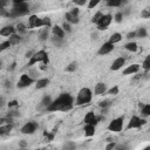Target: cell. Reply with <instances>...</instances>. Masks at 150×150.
Wrapping results in <instances>:
<instances>
[{"label": "cell", "instance_id": "59", "mask_svg": "<svg viewBox=\"0 0 150 150\" xmlns=\"http://www.w3.org/2000/svg\"><path fill=\"white\" fill-rule=\"evenodd\" d=\"M147 9H148V11H149V13H150V7H148V8H147Z\"/></svg>", "mask_w": 150, "mask_h": 150}, {"label": "cell", "instance_id": "32", "mask_svg": "<svg viewBox=\"0 0 150 150\" xmlns=\"http://www.w3.org/2000/svg\"><path fill=\"white\" fill-rule=\"evenodd\" d=\"M136 35H137V38H145L147 36V29L145 28H140L136 32Z\"/></svg>", "mask_w": 150, "mask_h": 150}, {"label": "cell", "instance_id": "25", "mask_svg": "<svg viewBox=\"0 0 150 150\" xmlns=\"http://www.w3.org/2000/svg\"><path fill=\"white\" fill-rule=\"evenodd\" d=\"M65 18L67 19V21H69V22H72V23H78V22H79V18H78V17H74L73 14H70V12L66 13Z\"/></svg>", "mask_w": 150, "mask_h": 150}, {"label": "cell", "instance_id": "3", "mask_svg": "<svg viewBox=\"0 0 150 150\" xmlns=\"http://www.w3.org/2000/svg\"><path fill=\"white\" fill-rule=\"evenodd\" d=\"M38 62H44V65H48L49 64V59H48V53L46 51H39V52H36L34 53V55L29 59L28 61V64L27 66H33L35 64H38Z\"/></svg>", "mask_w": 150, "mask_h": 150}, {"label": "cell", "instance_id": "52", "mask_svg": "<svg viewBox=\"0 0 150 150\" xmlns=\"http://www.w3.org/2000/svg\"><path fill=\"white\" fill-rule=\"evenodd\" d=\"M19 145H20L21 148H25V147L27 145V143H26V141H23V140H22V141H20V142H19Z\"/></svg>", "mask_w": 150, "mask_h": 150}, {"label": "cell", "instance_id": "5", "mask_svg": "<svg viewBox=\"0 0 150 150\" xmlns=\"http://www.w3.org/2000/svg\"><path fill=\"white\" fill-rule=\"evenodd\" d=\"M123 121H124L123 116L112 120L108 126V130L112 131V133H120L122 130V128H123Z\"/></svg>", "mask_w": 150, "mask_h": 150}, {"label": "cell", "instance_id": "27", "mask_svg": "<svg viewBox=\"0 0 150 150\" xmlns=\"http://www.w3.org/2000/svg\"><path fill=\"white\" fill-rule=\"evenodd\" d=\"M121 5H122L121 0H109L107 3V6H109V7H120Z\"/></svg>", "mask_w": 150, "mask_h": 150}, {"label": "cell", "instance_id": "17", "mask_svg": "<svg viewBox=\"0 0 150 150\" xmlns=\"http://www.w3.org/2000/svg\"><path fill=\"white\" fill-rule=\"evenodd\" d=\"M9 44L11 46H15V45H19L21 42V36L19 34H13V35H11L9 36Z\"/></svg>", "mask_w": 150, "mask_h": 150}, {"label": "cell", "instance_id": "47", "mask_svg": "<svg viewBox=\"0 0 150 150\" xmlns=\"http://www.w3.org/2000/svg\"><path fill=\"white\" fill-rule=\"evenodd\" d=\"M18 115H19L18 111H9L8 114H7V116H8V117H12V119H13L14 116H18Z\"/></svg>", "mask_w": 150, "mask_h": 150}, {"label": "cell", "instance_id": "13", "mask_svg": "<svg viewBox=\"0 0 150 150\" xmlns=\"http://www.w3.org/2000/svg\"><path fill=\"white\" fill-rule=\"evenodd\" d=\"M15 28L13 26H5L4 28H1V31H0V35H3V36H11V35H13L15 34Z\"/></svg>", "mask_w": 150, "mask_h": 150}, {"label": "cell", "instance_id": "20", "mask_svg": "<svg viewBox=\"0 0 150 150\" xmlns=\"http://www.w3.org/2000/svg\"><path fill=\"white\" fill-rule=\"evenodd\" d=\"M38 20H39V17H38V15H35V14L31 15V17L28 18V27H29V28H35Z\"/></svg>", "mask_w": 150, "mask_h": 150}, {"label": "cell", "instance_id": "7", "mask_svg": "<svg viewBox=\"0 0 150 150\" xmlns=\"http://www.w3.org/2000/svg\"><path fill=\"white\" fill-rule=\"evenodd\" d=\"M147 122L144 120H141L139 116H133L128 123V126H127V129L130 130V129H134V128H141L143 124H145Z\"/></svg>", "mask_w": 150, "mask_h": 150}, {"label": "cell", "instance_id": "1", "mask_svg": "<svg viewBox=\"0 0 150 150\" xmlns=\"http://www.w3.org/2000/svg\"><path fill=\"white\" fill-rule=\"evenodd\" d=\"M73 103H74L73 96L68 93H62L56 100H54L51 103V106L48 107L47 110L48 111H56V110L67 111L73 108Z\"/></svg>", "mask_w": 150, "mask_h": 150}, {"label": "cell", "instance_id": "58", "mask_svg": "<svg viewBox=\"0 0 150 150\" xmlns=\"http://www.w3.org/2000/svg\"><path fill=\"white\" fill-rule=\"evenodd\" d=\"M143 150H150V145H148V147H145Z\"/></svg>", "mask_w": 150, "mask_h": 150}, {"label": "cell", "instance_id": "34", "mask_svg": "<svg viewBox=\"0 0 150 150\" xmlns=\"http://www.w3.org/2000/svg\"><path fill=\"white\" fill-rule=\"evenodd\" d=\"M15 29L19 32V33H26V26H25L23 23H18Z\"/></svg>", "mask_w": 150, "mask_h": 150}, {"label": "cell", "instance_id": "26", "mask_svg": "<svg viewBox=\"0 0 150 150\" xmlns=\"http://www.w3.org/2000/svg\"><path fill=\"white\" fill-rule=\"evenodd\" d=\"M140 107H142V115L150 116V104H140Z\"/></svg>", "mask_w": 150, "mask_h": 150}, {"label": "cell", "instance_id": "56", "mask_svg": "<svg viewBox=\"0 0 150 150\" xmlns=\"http://www.w3.org/2000/svg\"><path fill=\"white\" fill-rule=\"evenodd\" d=\"M92 38H93V39H95V40H96V39H97V34L93 33V34H92Z\"/></svg>", "mask_w": 150, "mask_h": 150}, {"label": "cell", "instance_id": "48", "mask_svg": "<svg viewBox=\"0 0 150 150\" xmlns=\"http://www.w3.org/2000/svg\"><path fill=\"white\" fill-rule=\"evenodd\" d=\"M42 26H44V20L39 18V20H38V22H36V27L35 28H39V27H42Z\"/></svg>", "mask_w": 150, "mask_h": 150}, {"label": "cell", "instance_id": "33", "mask_svg": "<svg viewBox=\"0 0 150 150\" xmlns=\"http://www.w3.org/2000/svg\"><path fill=\"white\" fill-rule=\"evenodd\" d=\"M119 92H120L119 86H114L112 88H110V89H109L108 94H109V95H117V94H119Z\"/></svg>", "mask_w": 150, "mask_h": 150}, {"label": "cell", "instance_id": "37", "mask_svg": "<svg viewBox=\"0 0 150 150\" xmlns=\"http://www.w3.org/2000/svg\"><path fill=\"white\" fill-rule=\"evenodd\" d=\"M98 0H90L89 1V4H88V9H93L95 6H97L98 5Z\"/></svg>", "mask_w": 150, "mask_h": 150}, {"label": "cell", "instance_id": "40", "mask_svg": "<svg viewBox=\"0 0 150 150\" xmlns=\"http://www.w3.org/2000/svg\"><path fill=\"white\" fill-rule=\"evenodd\" d=\"M52 41H53V44H54V45L60 46V44H61L62 39H61V38H58V36H53V38H52Z\"/></svg>", "mask_w": 150, "mask_h": 150}, {"label": "cell", "instance_id": "45", "mask_svg": "<svg viewBox=\"0 0 150 150\" xmlns=\"http://www.w3.org/2000/svg\"><path fill=\"white\" fill-rule=\"evenodd\" d=\"M18 104H19V102L17 101V100H13V101H9V102H8V107H9V108H12V107H17Z\"/></svg>", "mask_w": 150, "mask_h": 150}, {"label": "cell", "instance_id": "19", "mask_svg": "<svg viewBox=\"0 0 150 150\" xmlns=\"http://www.w3.org/2000/svg\"><path fill=\"white\" fill-rule=\"evenodd\" d=\"M53 34H54V36H58V38H61L62 39V38L65 36V31L60 26H54L53 27Z\"/></svg>", "mask_w": 150, "mask_h": 150}, {"label": "cell", "instance_id": "16", "mask_svg": "<svg viewBox=\"0 0 150 150\" xmlns=\"http://www.w3.org/2000/svg\"><path fill=\"white\" fill-rule=\"evenodd\" d=\"M122 40V35L120 34V33H114V34H111V36L109 38V44H111V45H115V44H117V42H120Z\"/></svg>", "mask_w": 150, "mask_h": 150}, {"label": "cell", "instance_id": "50", "mask_svg": "<svg viewBox=\"0 0 150 150\" xmlns=\"http://www.w3.org/2000/svg\"><path fill=\"white\" fill-rule=\"evenodd\" d=\"M15 66H17V62H13V64L11 65V67H8V70H9V72H12V70H14Z\"/></svg>", "mask_w": 150, "mask_h": 150}, {"label": "cell", "instance_id": "35", "mask_svg": "<svg viewBox=\"0 0 150 150\" xmlns=\"http://www.w3.org/2000/svg\"><path fill=\"white\" fill-rule=\"evenodd\" d=\"M11 47V44H9V41L7 40V41H4V42H1V45H0V51H5V49H7V48H9Z\"/></svg>", "mask_w": 150, "mask_h": 150}, {"label": "cell", "instance_id": "31", "mask_svg": "<svg viewBox=\"0 0 150 150\" xmlns=\"http://www.w3.org/2000/svg\"><path fill=\"white\" fill-rule=\"evenodd\" d=\"M39 38H40V40H41V41L47 40V38H48V28H47V27H46V28H44V29L40 32Z\"/></svg>", "mask_w": 150, "mask_h": 150}, {"label": "cell", "instance_id": "41", "mask_svg": "<svg viewBox=\"0 0 150 150\" xmlns=\"http://www.w3.org/2000/svg\"><path fill=\"white\" fill-rule=\"evenodd\" d=\"M115 147H116V143H115V142H110V143H108V145L106 147V150H114Z\"/></svg>", "mask_w": 150, "mask_h": 150}, {"label": "cell", "instance_id": "49", "mask_svg": "<svg viewBox=\"0 0 150 150\" xmlns=\"http://www.w3.org/2000/svg\"><path fill=\"white\" fill-rule=\"evenodd\" d=\"M135 36H137V35H136V32H130V33H128V35H127V39H133V38H135Z\"/></svg>", "mask_w": 150, "mask_h": 150}, {"label": "cell", "instance_id": "23", "mask_svg": "<svg viewBox=\"0 0 150 150\" xmlns=\"http://www.w3.org/2000/svg\"><path fill=\"white\" fill-rule=\"evenodd\" d=\"M51 103H52V101H51V97H49V96H45L44 98H42V101H41V104H40V109L41 108H44V109H48V107L49 106H51Z\"/></svg>", "mask_w": 150, "mask_h": 150}, {"label": "cell", "instance_id": "29", "mask_svg": "<svg viewBox=\"0 0 150 150\" xmlns=\"http://www.w3.org/2000/svg\"><path fill=\"white\" fill-rule=\"evenodd\" d=\"M142 68L144 70H150V54L145 58V60L143 61V65H142Z\"/></svg>", "mask_w": 150, "mask_h": 150}, {"label": "cell", "instance_id": "8", "mask_svg": "<svg viewBox=\"0 0 150 150\" xmlns=\"http://www.w3.org/2000/svg\"><path fill=\"white\" fill-rule=\"evenodd\" d=\"M34 80L29 76L28 74H22L20 76V80L18 82V88H25V87H29L31 84H33Z\"/></svg>", "mask_w": 150, "mask_h": 150}, {"label": "cell", "instance_id": "11", "mask_svg": "<svg viewBox=\"0 0 150 150\" xmlns=\"http://www.w3.org/2000/svg\"><path fill=\"white\" fill-rule=\"evenodd\" d=\"M124 62H126V59H124V58H117V59L111 64V66H110V70L116 72V70L121 69L122 66H124Z\"/></svg>", "mask_w": 150, "mask_h": 150}, {"label": "cell", "instance_id": "24", "mask_svg": "<svg viewBox=\"0 0 150 150\" xmlns=\"http://www.w3.org/2000/svg\"><path fill=\"white\" fill-rule=\"evenodd\" d=\"M124 47H126V49L129 52H137V49H139V46H137L136 42H128Z\"/></svg>", "mask_w": 150, "mask_h": 150}, {"label": "cell", "instance_id": "43", "mask_svg": "<svg viewBox=\"0 0 150 150\" xmlns=\"http://www.w3.org/2000/svg\"><path fill=\"white\" fill-rule=\"evenodd\" d=\"M141 17H143V18H150L149 11H148V9H143V11H142V13H141Z\"/></svg>", "mask_w": 150, "mask_h": 150}, {"label": "cell", "instance_id": "57", "mask_svg": "<svg viewBox=\"0 0 150 150\" xmlns=\"http://www.w3.org/2000/svg\"><path fill=\"white\" fill-rule=\"evenodd\" d=\"M8 86H11V82H9V81H6V87H8Z\"/></svg>", "mask_w": 150, "mask_h": 150}, {"label": "cell", "instance_id": "21", "mask_svg": "<svg viewBox=\"0 0 150 150\" xmlns=\"http://www.w3.org/2000/svg\"><path fill=\"white\" fill-rule=\"evenodd\" d=\"M49 84V80L48 79H41V80H38L36 81V89H41V88H45V87H47Z\"/></svg>", "mask_w": 150, "mask_h": 150}, {"label": "cell", "instance_id": "6", "mask_svg": "<svg viewBox=\"0 0 150 150\" xmlns=\"http://www.w3.org/2000/svg\"><path fill=\"white\" fill-rule=\"evenodd\" d=\"M111 20H112L111 14H103V17L101 18V20H100L98 23H97V29L98 31H106L107 27L110 25Z\"/></svg>", "mask_w": 150, "mask_h": 150}, {"label": "cell", "instance_id": "15", "mask_svg": "<svg viewBox=\"0 0 150 150\" xmlns=\"http://www.w3.org/2000/svg\"><path fill=\"white\" fill-rule=\"evenodd\" d=\"M106 90H107V87L102 82H100L95 86V95H103L106 94Z\"/></svg>", "mask_w": 150, "mask_h": 150}, {"label": "cell", "instance_id": "22", "mask_svg": "<svg viewBox=\"0 0 150 150\" xmlns=\"http://www.w3.org/2000/svg\"><path fill=\"white\" fill-rule=\"evenodd\" d=\"M13 129V126L12 124H6V126H1L0 127V135L4 136V135H7L11 133V130Z\"/></svg>", "mask_w": 150, "mask_h": 150}, {"label": "cell", "instance_id": "46", "mask_svg": "<svg viewBox=\"0 0 150 150\" xmlns=\"http://www.w3.org/2000/svg\"><path fill=\"white\" fill-rule=\"evenodd\" d=\"M79 12H80V11H79V8L75 7V8H73V9L70 11V14H73L74 17H78V15H79Z\"/></svg>", "mask_w": 150, "mask_h": 150}, {"label": "cell", "instance_id": "36", "mask_svg": "<svg viewBox=\"0 0 150 150\" xmlns=\"http://www.w3.org/2000/svg\"><path fill=\"white\" fill-rule=\"evenodd\" d=\"M75 148H76V145H75V143H73V142H68L65 145V150H75Z\"/></svg>", "mask_w": 150, "mask_h": 150}, {"label": "cell", "instance_id": "10", "mask_svg": "<svg viewBox=\"0 0 150 150\" xmlns=\"http://www.w3.org/2000/svg\"><path fill=\"white\" fill-rule=\"evenodd\" d=\"M102 120V116H95V114L93 111H89V112H87V115L84 116V123L86 124H92V126H96V124L98 123V121H101Z\"/></svg>", "mask_w": 150, "mask_h": 150}, {"label": "cell", "instance_id": "55", "mask_svg": "<svg viewBox=\"0 0 150 150\" xmlns=\"http://www.w3.org/2000/svg\"><path fill=\"white\" fill-rule=\"evenodd\" d=\"M116 150H126V147H122V145H120V147L116 149Z\"/></svg>", "mask_w": 150, "mask_h": 150}, {"label": "cell", "instance_id": "12", "mask_svg": "<svg viewBox=\"0 0 150 150\" xmlns=\"http://www.w3.org/2000/svg\"><path fill=\"white\" fill-rule=\"evenodd\" d=\"M112 49H114V45H111L109 42H106L101 46V48L98 49V54L100 55H106V54H109Z\"/></svg>", "mask_w": 150, "mask_h": 150}, {"label": "cell", "instance_id": "39", "mask_svg": "<svg viewBox=\"0 0 150 150\" xmlns=\"http://www.w3.org/2000/svg\"><path fill=\"white\" fill-rule=\"evenodd\" d=\"M123 19V13L122 12H117V13L115 14V21L116 22H121Z\"/></svg>", "mask_w": 150, "mask_h": 150}, {"label": "cell", "instance_id": "9", "mask_svg": "<svg viewBox=\"0 0 150 150\" xmlns=\"http://www.w3.org/2000/svg\"><path fill=\"white\" fill-rule=\"evenodd\" d=\"M38 123L36 122H28L21 128V133L25 135H32L35 133V130L38 129Z\"/></svg>", "mask_w": 150, "mask_h": 150}, {"label": "cell", "instance_id": "14", "mask_svg": "<svg viewBox=\"0 0 150 150\" xmlns=\"http://www.w3.org/2000/svg\"><path fill=\"white\" fill-rule=\"evenodd\" d=\"M140 70V65H137V64H134V65H131V66H129V67H127L126 69L123 70V74L124 75H131V74H134V73H137Z\"/></svg>", "mask_w": 150, "mask_h": 150}, {"label": "cell", "instance_id": "2", "mask_svg": "<svg viewBox=\"0 0 150 150\" xmlns=\"http://www.w3.org/2000/svg\"><path fill=\"white\" fill-rule=\"evenodd\" d=\"M29 12V5L21 0H14L13 1V8L9 11L11 17L9 18H17L21 15H26Z\"/></svg>", "mask_w": 150, "mask_h": 150}, {"label": "cell", "instance_id": "30", "mask_svg": "<svg viewBox=\"0 0 150 150\" xmlns=\"http://www.w3.org/2000/svg\"><path fill=\"white\" fill-rule=\"evenodd\" d=\"M76 68H78V62H72V64H69L67 67H66V72H75L76 70Z\"/></svg>", "mask_w": 150, "mask_h": 150}, {"label": "cell", "instance_id": "42", "mask_svg": "<svg viewBox=\"0 0 150 150\" xmlns=\"http://www.w3.org/2000/svg\"><path fill=\"white\" fill-rule=\"evenodd\" d=\"M42 20H44V26H46L47 28L51 27V19H49V18H44Z\"/></svg>", "mask_w": 150, "mask_h": 150}, {"label": "cell", "instance_id": "51", "mask_svg": "<svg viewBox=\"0 0 150 150\" xmlns=\"http://www.w3.org/2000/svg\"><path fill=\"white\" fill-rule=\"evenodd\" d=\"M74 4H76V5H86V0H80V1H74Z\"/></svg>", "mask_w": 150, "mask_h": 150}, {"label": "cell", "instance_id": "44", "mask_svg": "<svg viewBox=\"0 0 150 150\" xmlns=\"http://www.w3.org/2000/svg\"><path fill=\"white\" fill-rule=\"evenodd\" d=\"M62 28H64V31H66V32H70V31H72L69 23H67V22H65L64 25H62Z\"/></svg>", "mask_w": 150, "mask_h": 150}, {"label": "cell", "instance_id": "4", "mask_svg": "<svg viewBox=\"0 0 150 150\" xmlns=\"http://www.w3.org/2000/svg\"><path fill=\"white\" fill-rule=\"evenodd\" d=\"M92 90L89 88H82L79 94H78V98H76V103L75 104H78V106H82V104H86V103H88L92 101Z\"/></svg>", "mask_w": 150, "mask_h": 150}, {"label": "cell", "instance_id": "28", "mask_svg": "<svg viewBox=\"0 0 150 150\" xmlns=\"http://www.w3.org/2000/svg\"><path fill=\"white\" fill-rule=\"evenodd\" d=\"M103 17V14H102V12H96V13H95V15L93 17V19H92V22L93 23H98V21L100 20H101V18Z\"/></svg>", "mask_w": 150, "mask_h": 150}, {"label": "cell", "instance_id": "38", "mask_svg": "<svg viewBox=\"0 0 150 150\" xmlns=\"http://www.w3.org/2000/svg\"><path fill=\"white\" fill-rule=\"evenodd\" d=\"M98 106L101 107V108H103V109H106L107 107L110 106V101H108V100H104V101H101V102H100Z\"/></svg>", "mask_w": 150, "mask_h": 150}, {"label": "cell", "instance_id": "53", "mask_svg": "<svg viewBox=\"0 0 150 150\" xmlns=\"http://www.w3.org/2000/svg\"><path fill=\"white\" fill-rule=\"evenodd\" d=\"M33 55H34V54H33L32 52H27V53H26V58H29V59H31Z\"/></svg>", "mask_w": 150, "mask_h": 150}, {"label": "cell", "instance_id": "54", "mask_svg": "<svg viewBox=\"0 0 150 150\" xmlns=\"http://www.w3.org/2000/svg\"><path fill=\"white\" fill-rule=\"evenodd\" d=\"M40 69H41V70H46V69H47V65H42V66H40Z\"/></svg>", "mask_w": 150, "mask_h": 150}, {"label": "cell", "instance_id": "18", "mask_svg": "<svg viewBox=\"0 0 150 150\" xmlns=\"http://www.w3.org/2000/svg\"><path fill=\"white\" fill-rule=\"evenodd\" d=\"M95 134V127L92 126V124H86L84 127V135L87 137H90V136H94Z\"/></svg>", "mask_w": 150, "mask_h": 150}]
</instances>
